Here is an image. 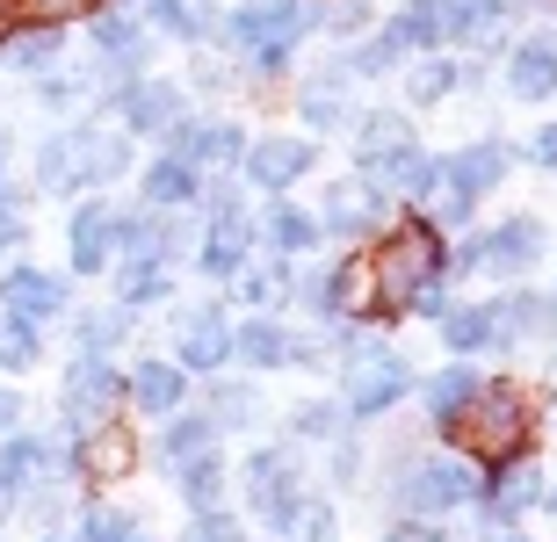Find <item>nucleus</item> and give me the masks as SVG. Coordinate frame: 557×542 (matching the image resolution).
<instances>
[{
  "label": "nucleus",
  "mask_w": 557,
  "mask_h": 542,
  "mask_svg": "<svg viewBox=\"0 0 557 542\" xmlns=\"http://www.w3.org/2000/svg\"><path fill=\"white\" fill-rule=\"evenodd\" d=\"M0 362H8V369H29V362H37V326L0 318Z\"/></svg>",
  "instance_id": "obj_35"
},
{
  "label": "nucleus",
  "mask_w": 557,
  "mask_h": 542,
  "mask_svg": "<svg viewBox=\"0 0 557 542\" xmlns=\"http://www.w3.org/2000/svg\"><path fill=\"white\" fill-rule=\"evenodd\" d=\"M44 463H51V449H44V441H29V434H8V441H0V484H8V492L37 484Z\"/></svg>",
  "instance_id": "obj_26"
},
{
  "label": "nucleus",
  "mask_w": 557,
  "mask_h": 542,
  "mask_svg": "<svg viewBox=\"0 0 557 542\" xmlns=\"http://www.w3.org/2000/svg\"><path fill=\"white\" fill-rule=\"evenodd\" d=\"M247 500L261 506V521L269 528H289V514H297V463L283 456V449H261V456L247 463Z\"/></svg>",
  "instance_id": "obj_10"
},
{
  "label": "nucleus",
  "mask_w": 557,
  "mask_h": 542,
  "mask_svg": "<svg viewBox=\"0 0 557 542\" xmlns=\"http://www.w3.org/2000/svg\"><path fill=\"white\" fill-rule=\"evenodd\" d=\"M65 312V282L44 268H15L0 275V318H22V326H37V318H59Z\"/></svg>",
  "instance_id": "obj_11"
},
{
  "label": "nucleus",
  "mask_w": 557,
  "mask_h": 542,
  "mask_svg": "<svg viewBox=\"0 0 557 542\" xmlns=\"http://www.w3.org/2000/svg\"><path fill=\"white\" fill-rule=\"evenodd\" d=\"M442 167H449V181H442L434 210H442V217H463L485 188H499V174H507V146H463L456 160H442Z\"/></svg>",
  "instance_id": "obj_6"
},
{
  "label": "nucleus",
  "mask_w": 557,
  "mask_h": 542,
  "mask_svg": "<svg viewBox=\"0 0 557 542\" xmlns=\"http://www.w3.org/2000/svg\"><path fill=\"white\" fill-rule=\"evenodd\" d=\"M247 174L261 188H289L311 174V146L305 138H261V146H247Z\"/></svg>",
  "instance_id": "obj_14"
},
{
  "label": "nucleus",
  "mask_w": 557,
  "mask_h": 542,
  "mask_svg": "<svg viewBox=\"0 0 557 542\" xmlns=\"http://www.w3.org/2000/svg\"><path fill=\"white\" fill-rule=\"evenodd\" d=\"M15 413H22V405H15V391H0V434H15Z\"/></svg>",
  "instance_id": "obj_52"
},
{
  "label": "nucleus",
  "mask_w": 557,
  "mask_h": 542,
  "mask_svg": "<svg viewBox=\"0 0 557 542\" xmlns=\"http://www.w3.org/2000/svg\"><path fill=\"white\" fill-rule=\"evenodd\" d=\"M145 8H152V22H160V29H182V37H196V29H203V15H188V0H145Z\"/></svg>",
  "instance_id": "obj_43"
},
{
  "label": "nucleus",
  "mask_w": 557,
  "mask_h": 542,
  "mask_svg": "<svg viewBox=\"0 0 557 542\" xmlns=\"http://www.w3.org/2000/svg\"><path fill=\"white\" fill-rule=\"evenodd\" d=\"M116 297H124V304H152V297H166V261H124Z\"/></svg>",
  "instance_id": "obj_32"
},
{
  "label": "nucleus",
  "mask_w": 557,
  "mask_h": 542,
  "mask_svg": "<svg viewBox=\"0 0 557 542\" xmlns=\"http://www.w3.org/2000/svg\"><path fill=\"white\" fill-rule=\"evenodd\" d=\"M305 116H311L319 130H341V124H348V102H341V87H333V80L305 87Z\"/></svg>",
  "instance_id": "obj_34"
},
{
  "label": "nucleus",
  "mask_w": 557,
  "mask_h": 542,
  "mask_svg": "<svg viewBox=\"0 0 557 542\" xmlns=\"http://www.w3.org/2000/svg\"><path fill=\"white\" fill-rule=\"evenodd\" d=\"M463 80V73H456V65H442V59H428L413 73V102H442V94H449V87Z\"/></svg>",
  "instance_id": "obj_41"
},
{
  "label": "nucleus",
  "mask_w": 557,
  "mask_h": 542,
  "mask_svg": "<svg viewBox=\"0 0 557 542\" xmlns=\"http://www.w3.org/2000/svg\"><path fill=\"white\" fill-rule=\"evenodd\" d=\"M81 542H145V535H138V521H124V514H87Z\"/></svg>",
  "instance_id": "obj_40"
},
{
  "label": "nucleus",
  "mask_w": 557,
  "mask_h": 542,
  "mask_svg": "<svg viewBox=\"0 0 557 542\" xmlns=\"http://www.w3.org/2000/svg\"><path fill=\"white\" fill-rule=\"evenodd\" d=\"M124 138H109V130H65V138H51V146L37 152V188H51V196H73V188L87 181H116L124 174Z\"/></svg>",
  "instance_id": "obj_2"
},
{
  "label": "nucleus",
  "mask_w": 557,
  "mask_h": 542,
  "mask_svg": "<svg viewBox=\"0 0 557 542\" xmlns=\"http://www.w3.org/2000/svg\"><path fill=\"white\" fill-rule=\"evenodd\" d=\"M188 542H247V535H239V521H225V514H196Z\"/></svg>",
  "instance_id": "obj_45"
},
{
  "label": "nucleus",
  "mask_w": 557,
  "mask_h": 542,
  "mask_svg": "<svg viewBox=\"0 0 557 542\" xmlns=\"http://www.w3.org/2000/svg\"><path fill=\"white\" fill-rule=\"evenodd\" d=\"M8 247H22V217H15V210H0V253H8Z\"/></svg>",
  "instance_id": "obj_51"
},
{
  "label": "nucleus",
  "mask_w": 557,
  "mask_h": 542,
  "mask_svg": "<svg viewBox=\"0 0 557 542\" xmlns=\"http://www.w3.org/2000/svg\"><path fill=\"white\" fill-rule=\"evenodd\" d=\"M311 22H319V8H305V0H253V8L232 15V43L253 51V73H283L289 43L305 37Z\"/></svg>",
  "instance_id": "obj_4"
},
{
  "label": "nucleus",
  "mask_w": 557,
  "mask_h": 542,
  "mask_svg": "<svg viewBox=\"0 0 557 542\" xmlns=\"http://www.w3.org/2000/svg\"><path fill=\"white\" fill-rule=\"evenodd\" d=\"M218 419H232V427L253 419V391H247V383H225V391H218Z\"/></svg>",
  "instance_id": "obj_46"
},
{
  "label": "nucleus",
  "mask_w": 557,
  "mask_h": 542,
  "mask_svg": "<svg viewBox=\"0 0 557 542\" xmlns=\"http://www.w3.org/2000/svg\"><path fill=\"white\" fill-rule=\"evenodd\" d=\"M283 535H297V542H326V535H333V506H326V500H297V514H289Z\"/></svg>",
  "instance_id": "obj_36"
},
{
  "label": "nucleus",
  "mask_w": 557,
  "mask_h": 542,
  "mask_svg": "<svg viewBox=\"0 0 557 542\" xmlns=\"http://www.w3.org/2000/svg\"><path fill=\"white\" fill-rule=\"evenodd\" d=\"M370 275H376V297H384L392 312H413V297L442 275V247H434V231L428 225L392 231V239L370 253Z\"/></svg>",
  "instance_id": "obj_3"
},
{
  "label": "nucleus",
  "mask_w": 557,
  "mask_h": 542,
  "mask_svg": "<svg viewBox=\"0 0 557 542\" xmlns=\"http://www.w3.org/2000/svg\"><path fill=\"white\" fill-rule=\"evenodd\" d=\"M311 239H319V225H311L297 203H275V210H269V247H275V253H305Z\"/></svg>",
  "instance_id": "obj_31"
},
{
  "label": "nucleus",
  "mask_w": 557,
  "mask_h": 542,
  "mask_svg": "<svg viewBox=\"0 0 557 542\" xmlns=\"http://www.w3.org/2000/svg\"><path fill=\"white\" fill-rule=\"evenodd\" d=\"M478 391V376L463 369V362H456V369H442V376H428V413L434 419H456L463 413V398Z\"/></svg>",
  "instance_id": "obj_30"
},
{
  "label": "nucleus",
  "mask_w": 557,
  "mask_h": 542,
  "mask_svg": "<svg viewBox=\"0 0 557 542\" xmlns=\"http://www.w3.org/2000/svg\"><path fill=\"white\" fill-rule=\"evenodd\" d=\"M536 500H543V478H536V470L499 478V521H507V514H521V506H536Z\"/></svg>",
  "instance_id": "obj_38"
},
{
  "label": "nucleus",
  "mask_w": 557,
  "mask_h": 542,
  "mask_svg": "<svg viewBox=\"0 0 557 542\" xmlns=\"http://www.w3.org/2000/svg\"><path fill=\"white\" fill-rule=\"evenodd\" d=\"M376 217H384V196H376L370 181H341L326 196V225L341 231V239H355V231H370Z\"/></svg>",
  "instance_id": "obj_18"
},
{
  "label": "nucleus",
  "mask_w": 557,
  "mask_h": 542,
  "mask_svg": "<svg viewBox=\"0 0 557 542\" xmlns=\"http://www.w3.org/2000/svg\"><path fill=\"white\" fill-rule=\"evenodd\" d=\"M442 427H449V441L463 456L515 463L521 449H529V398H521L515 383H478V391L463 398V413L442 419Z\"/></svg>",
  "instance_id": "obj_1"
},
{
  "label": "nucleus",
  "mask_w": 557,
  "mask_h": 542,
  "mask_svg": "<svg viewBox=\"0 0 557 542\" xmlns=\"http://www.w3.org/2000/svg\"><path fill=\"white\" fill-rule=\"evenodd\" d=\"M15 37V0H0V43Z\"/></svg>",
  "instance_id": "obj_53"
},
{
  "label": "nucleus",
  "mask_w": 557,
  "mask_h": 542,
  "mask_svg": "<svg viewBox=\"0 0 557 542\" xmlns=\"http://www.w3.org/2000/svg\"><path fill=\"white\" fill-rule=\"evenodd\" d=\"M124 124L131 130H174L182 124V94L166 80H131L124 87Z\"/></svg>",
  "instance_id": "obj_15"
},
{
  "label": "nucleus",
  "mask_w": 557,
  "mask_h": 542,
  "mask_svg": "<svg viewBox=\"0 0 557 542\" xmlns=\"http://www.w3.org/2000/svg\"><path fill=\"white\" fill-rule=\"evenodd\" d=\"M326 297L333 312L348 304V312H362V304H376V275H370V253H355V261H341V268L326 275Z\"/></svg>",
  "instance_id": "obj_27"
},
{
  "label": "nucleus",
  "mask_w": 557,
  "mask_h": 542,
  "mask_svg": "<svg viewBox=\"0 0 557 542\" xmlns=\"http://www.w3.org/2000/svg\"><path fill=\"white\" fill-rule=\"evenodd\" d=\"M116 398H124V376L109 369L102 355H81L73 369H65V419H73V434L102 427V419L116 413Z\"/></svg>",
  "instance_id": "obj_5"
},
{
  "label": "nucleus",
  "mask_w": 557,
  "mask_h": 542,
  "mask_svg": "<svg viewBox=\"0 0 557 542\" xmlns=\"http://www.w3.org/2000/svg\"><path fill=\"white\" fill-rule=\"evenodd\" d=\"M529 152H536V167H557V124H543V130H536V146H529Z\"/></svg>",
  "instance_id": "obj_49"
},
{
  "label": "nucleus",
  "mask_w": 557,
  "mask_h": 542,
  "mask_svg": "<svg viewBox=\"0 0 557 542\" xmlns=\"http://www.w3.org/2000/svg\"><path fill=\"white\" fill-rule=\"evenodd\" d=\"M196 181H203V174L188 167V160H174V152H166L160 167L145 174V196H152V203H188V196H196Z\"/></svg>",
  "instance_id": "obj_29"
},
{
  "label": "nucleus",
  "mask_w": 557,
  "mask_h": 542,
  "mask_svg": "<svg viewBox=\"0 0 557 542\" xmlns=\"http://www.w3.org/2000/svg\"><path fill=\"white\" fill-rule=\"evenodd\" d=\"M507 87H515V94H529V102L557 94V43H521L515 65H507Z\"/></svg>",
  "instance_id": "obj_20"
},
{
  "label": "nucleus",
  "mask_w": 557,
  "mask_h": 542,
  "mask_svg": "<svg viewBox=\"0 0 557 542\" xmlns=\"http://www.w3.org/2000/svg\"><path fill=\"white\" fill-rule=\"evenodd\" d=\"M413 312H420V318H449V297H442V282H428V290L413 297Z\"/></svg>",
  "instance_id": "obj_48"
},
{
  "label": "nucleus",
  "mask_w": 557,
  "mask_h": 542,
  "mask_svg": "<svg viewBox=\"0 0 557 542\" xmlns=\"http://www.w3.org/2000/svg\"><path fill=\"white\" fill-rule=\"evenodd\" d=\"M225 355H232V326L218 312L182 318V362H188V369H218Z\"/></svg>",
  "instance_id": "obj_19"
},
{
  "label": "nucleus",
  "mask_w": 557,
  "mask_h": 542,
  "mask_svg": "<svg viewBox=\"0 0 557 542\" xmlns=\"http://www.w3.org/2000/svg\"><path fill=\"white\" fill-rule=\"evenodd\" d=\"M65 239H73V268H81V275H102L109 253H116V210H109V203H81Z\"/></svg>",
  "instance_id": "obj_12"
},
{
  "label": "nucleus",
  "mask_w": 557,
  "mask_h": 542,
  "mask_svg": "<svg viewBox=\"0 0 557 542\" xmlns=\"http://www.w3.org/2000/svg\"><path fill=\"white\" fill-rule=\"evenodd\" d=\"M8 59L22 73H44V65L59 59V29H29V37H8Z\"/></svg>",
  "instance_id": "obj_33"
},
{
  "label": "nucleus",
  "mask_w": 557,
  "mask_h": 542,
  "mask_svg": "<svg viewBox=\"0 0 557 542\" xmlns=\"http://www.w3.org/2000/svg\"><path fill=\"white\" fill-rule=\"evenodd\" d=\"M297 434H341V405H297Z\"/></svg>",
  "instance_id": "obj_44"
},
{
  "label": "nucleus",
  "mask_w": 557,
  "mask_h": 542,
  "mask_svg": "<svg viewBox=\"0 0 557 542\" xmlns=\"http://www.w3.org/2000/svg\"><path fill=\"white\" fill-rule=\"evenodd\" d=\"M8 500H15V492H8V484H0V514H8Z\"/></svg>",
  "instance_id": "obj_54"
},
{
  "label": "nucleus",
  "mask_w": 557,
  "mask_h": 542,
  "mask_svg": "<svg viewBox=\"0 0 557 542\" xmlns=\"http://www.w3.org/2000/svg\"><path fill=\"white\" fill-rule=\"evenodd\" d=\"M109 340H124V318H116V312H95V318L81 326V355H102Z\"/></svg>",
  "instance_id": "obj_42"
},
{
  "label": "nucleus",
  "mask_w": 557,
  "mask_h": 542,
  "mask_svg": "<svg viewBox=\"0 0 557 542\" xmlns=\"http://www.w3.org/2000/svg\"><path fill=\"white\" fill-rule=\"evenodd\" d=\"M499 340H515L507 304H499V312H449V348H456V355H471V348H499Z\"/></svg>",
  "instance_id": "obj_22"
},
{
  "label": "nucleus",
  "mask_w": 557,
  "mask_h": 542,
  "mask_svg": "<svg viewBox=\"0 0 557 542\" xmlns=\"http://www.w3.org/2000/svg\"><path fill=\"white\" fill-rule=\"evenodd\" d=\"M102 0H15V15H37L44 29H59L65 15H95Z\"/></svg>",
  "instance_id": "obj_39"
},
{
  "label": "nucleus",
  "mask_w": 557,
  "mask_h": 542,
  "mask_svg": "<svg viewBox=\"0 0 557 542\" xmlns=\"http://www.w3.org/2000/svg\"><path fill=\"white\" fill-rule=\"evenodd\" d=\"M232 355L253 362V369H283V362H289V333L269 326V318H247V326L232 333Z\"/></svg>",
  "instance_id": "obj_23"
},
{
  "label": "nucleus",
  "mask_w": 557,
  "mask_h": 542,
  "mask_svg": "<svg viewBox=\"0 0 557 542\" xmlns=\"http://www.w3.org/2000/svg\"><path fill=\"white\" fill-rule=\"evenodd\" d=\"M174 160H188V167H232V160H247V146H239V130L232 124H188L182 146H174Z\"/></svg>",
  "instance_id": "obj_17"
},
{
  "label": "nucleus",
  "mask_w": 557,
  "mask_h": 542,
  "mask_svg": "<svg viewBox=\"0 0 557 542\" xmlns=\"http://www.w3.org/2000/svg\"><path fill=\"white\" fill-rule=\"evenodd\" d=\"M550 506H557V492H550Z\"/></svg>",
  "instance_id": "obj_56"
},
{
  "label": "nucleus",
  "mask_w": 557,
  "mask_h": 542,
  "mask_svg": "<svg viewBox=\"0 0 557 542\" xmlns=\"http://www.w3.org/2000/svg\"><path fill=\"white\" fill-rule=\"evenodd\" d=\"M398 500L413 506V514H449V506H471L478 500V470L463 463H413L406 484H398Z\"/></svg>",
  "instance_id": "obj_9"
},
{
  "label": "nucleus",
  "mask_w": 557,
  "mask_h": 542,
  "mask_svg": "<svg viewBox=\"0 0 557 542\" xmlns=\"http://www.w3.org/2000/svg\"><path fill=\"white\" fill-rule=\"evenodd\" d=\"M174 470H182V500L196 506V514H218V492H225V463L210 456H188V463H174Z\"/></svg>",
  "instance_id": "obj_25"
},
{
  "label": "nucleus",
  "mask_w": 557,
  "mask_h": 542,
  "mask_svg": "<svg viewBox=\"0 0 557 542\" xmlns=\"http://www.w3.org/2000/svg\"><path fill=\"white\" fill-rule=\"evenodd\" d=\"M95 43H102V59H116L124 73L145 65V29L131 15H95Z\"/></svg>",
  "instance_id": "obj_28"
},
{
  "label": "nucleus",
  "mask_w": 557,
  "mask_h": 542,
  "mask_svg": "<svg viewBox=\"0 0 557 542\" xmlns=\"http://www.w3.org/2000/svg\"><path fill=\"white\" fill-rule=\"evenodd\" d=\"M478 253V268H493V275H521L529 261L543 253V225L536 217H507V225L485 239V247H471Z\"/></svg>",
  "instance_id": "obj_13"
},
{
  "label": "nucleus",
  "mask_w": 557,
  "mask_h": 542,
  "mask_svg": "<svg viewBox=\"0 0 557 542\" xmlns=\"http://www.w3.org/2000/svg\"><path fill=\"white\" fill-rule=\"evenodd\" d=\"M355 160H362V174H370V181H406V167H413L420 152H413V124H406V116H392V109H384V116H370V124H362V138H355Z\"/></svg>",
  "instance_id": "obj_7"
},
{
  "label": "nucleus",
  "mask_w": 557,
  "mask_h": 542,
  "mask_svg": "<svg viewBox=\"0 0 557 542\" xmlns=\"http://www.w3.org/2000/svg\"><path fill=\"white\" fill-rule=\"evenodd\" d=\"M275 290H283V275H275V268H253L247 275V304H275Z\"/></svg>",
  "instance_id": "obj_47"
},
{
  "label": "nucleus",
  "mask_w": 557,
  "mask_h": 542,
  "mask_svg": "<svg viewBox=\"0 0 557 542\" xmlns=\"http://www.w3.org/2000/svg\"><path fill=\"white\" fill-rule=\"evenodd\" d=\"M131 398H138L145 413H182V369L174 362H145L131 376Z\"/></svg>",
  "instance_id": "obj_24"
},
{
  "label": "nucleus",
  "mask_w": 557,
  "mask_h": 542,
  "mask_svg": "<svg viewBox=\"0 0 557 542\" xmlns=\"http://www.w3.org/2000/svg\"><path fill=\"white\" fill-rule=\"evenodd\" d=\"M51 542H59V535H51Z\"/></svg>",
  "instance_id": "obj_57"
},
{
  "label": "nucleus",
  "mask_w": 557,
  "mask_h": 542,
  "mask_svg": "<svg viewBox=\"0 0 557 542\" xmlns=\"http://www.w3.org/2000/svg\"><path fill=\"white\" fill-rule=\"evenodd\" d=\"M203 268L210 275H239L247 268V217L232 203H218V231H210V247H203Z\"/></svg>",
  "instance_id": "obj_21"
},
{
  "label": "nucleus",
  "mask_w": 557,
  "mask_h": 542,
  "mask_svg": "<svg viewBox=\"0 0 557 542\" xmlns=\"http://www.w3.org/2000/svg\"><path fill=\"white\" fill-rule=\"evenodd\" d=\"M406 383H413V369L398 355H384V348H370V355L348 362V413L355 419H376L384 405H398L406 398Z\"/></svg>",
  "instance_id": "obj_8"
},
{
  "label": "nucleus",
  "mask_w": 557,
  "mask_h": 542,
  "mask_svg": "<svg viewBox=\"0 0 557 542\" xmlns=\"http://www.w3.org/2000/svg\"><path fill=\"white\" fill-rule=\"evenodd\" d=\"M384 542H442V535H434L428 521H398V528H392V535H384Z\"/></svg>",
  "instance_id": "obj_50"
},
{
  "label": "nucleus",
  "mask_w": 557,
  "mask_h": 542,
  "mask_svg": "<svg viewBox=\"0 0 557 542\" xmlns=\"http://www.w3.org/2000/svg\"><path fill=\"white\" fill-rule=\"evenodd\" d=\"M131 463H138V449H131V434L116 427V419H102V427L81 434V470L87 478H124Z\"/></svg>",
  "instance_id": "obj_16"
},
{
  "label": "nucleus",
  "mask_w": 557,
  "mask_h": 542,
  "mask_svg": "<svg viewBox=\"0 0 557 542\" xmlns=\"http://www.w3.org/2000/svg\"><path fill=\"white\" fill-rule=\"evenodd\" d=\"M210 449V419H174L166 427V463H188V456H203Z\"/></svg>",
  "instance_id": "obj_37"
},
{
  "label": "nucleus",
  "mask_w": 557,
  "mask_h": 542,
  "mask_svg": "<svg viewBox=\"0 0 557 542\" xmlns=\"http://www.w3.org/2000/svg\"><path fill=\"white\" fill-rule=\"evenodd\" d=\"M0 196H8V174H0Z\"/></svg>",
  "instance_id": "obj_55"
}]
</instances>
